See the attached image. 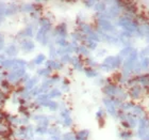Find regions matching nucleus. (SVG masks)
I'll list each match as a JSON object with an SVG mask.
<instances>
[{
	"mask_svg": "<svg viewBox=\"0 0 149 140\" xmlns=\"http://www.w3.org/2000/svg\"><path fill=\"white\" fill-rule=\"evenodd\" d=\"M26 73H27V69H20V70L10 71V72H8L7 80H8L11 85H15V86H17V85L19 83L20 79L24 77Z\"/></svg>",
	"mask_w": 149,
	"mask_h": 140,
	"instance_id": "nucleus-1",
	"label": "nucleus"
},
{
	"mask_svg": "<svg viewBox=\"0 0 149 140\" xmlns=\"http://www.w3.org/2000/svg\"><path fill=\"white\" fill-rule=\"evenodd\" d=\"M35 33H36V25L31 23V24H28L27 26H25V28H23L19 32L17 33V37L19 40L32 39L33 37H35Z\"/></svg>",
	"mask_w": 149,
	"mask_h": 140,
	"instance_id": "nucleus-2",
	"label": "nucleus"
},
{
	"mask_svg": "<svg viewBox=\"0 0 149 140\" xmlns=\"http://www.w3.org/2000/svg\"><path fill=\"white\" fill-rule=\"evenodd\" d=\"M35 48V44L32 39H23L19 41V49L23 50L25 54L32 53Z\"/></svg>",
	"mask_w": 149,
	"mask_h": 140,
	"instance_id": "nucleus-3",
	"label": "nucleus"
},
{
	"mask_svg": "<svg viewBox=\"0 0 149 140\" xmlns=\"http://www.w3.org/2000/svg\"><path fill=\"white\" fill-rule=\"evenodd\" d=\"M19 53V46L15 43H10L4 46L3 54L7 58H16Z\"/></svg>",
	"mask_w": 149,
	"mask_h": 140,
	"instance_id": "nucleus-4",
	"label": "nucleus"
},
{
	"mask_svg": "<svg viewBox=\"0 0 149 140\" xmlns=\"http://www.w3.org/2000/svg\"><path fill=\"white\" fill-rule=\"evenodd\" d=\"M40 81V78L37 77V76H31V78L29 79L27 83L24 85V91H31L33 88H35L37 86V83Z\"/></svg>",
	"mask_w": 149,
	"mask_h": 140,
	"instance_id": "nucleus-5",
	"label": "nucleus"
},
{
	"mask_svg": "<svg viewBox=\"0 0 149 140\" xmlns=\"http://www.w3.org/2000/svg\"><path fill=\"white\" fill-rule=\"evenodd\" d=\"M19 11V7L16 4H12V5H7V8L4 10V16H13L15 15L17 12Z\"/></svg>",
	"mask_w": 149,
	"mask_h": 140,
	"instance_id": "nucleus-6",
	"label": "nucleus"
},
{
	"mask_svg": "<svg viewBox=\"0 0 149 140\" xmlns=\"http://www.w3.org/2000/svg\"><path fill=\"white\" fill-rule=\"evenodd\" d=\"M34 9H35V4L34 3H24L19 5V12L31 14L34 11Z\"/></svg>",
	"mask_w": 149,
	"mask_h": 140,
	"instance_id": "nucleus-7",
	"label": "nucleus"
},
{
	"mask_svg": "<svg viewBox=\"0 0 149 140\" xmlns=\"http://www.w3.org/2000/svg\"><path fill=\"white\" fill-rule=\"evenodd\" d=\"M45 60H46V56L44 54H38L37 56L33 58V60L31 62L33 63V65L36 66V65H40L42 63H44Z\"/></svg>",
	"mask_w": 149,
	"mask_h": 140,
	"instance_id": "nucleus-8",
	"label": "nucleus"
},
{
	"mask_svg": "<svg viewBox=\"0 0 149 140\" xmlns=\"http://www.w3.org/2000/svg\"><path fill=\"white\" fill-rule=\"evenodd\" d=\"M36 73L37 76H40V77H48L49 75L51 74V70L48 67H40L36 71Z\"/></svg>",
	"mask_w": 149,
	"mask_h": 140,
	"instance_id": "nucleus-9",
	"label": "nucleus"
},
{
	"mask_svg": "<svg viewBox=\"0 0 149 140\" xmlns=\"http://www.w3.org/2000/svg\"><path fill=\"white\" fill-rule=\"evenodd\" d=\"M34 133L35 134H38V135H45L47 133V126H40V125H37L34 127Z\"/></svg>",
	"mask_w": 149,
	"mask_h": 140,
	"instance_id": "nucleus-10",
	"label": "nucleus"
},
{
	"mask_svg": "<svg viewBox=\"0 0 149 140\" xmlns=\"http://www.w3.org/2000/svg\"><path fill=\"white\" fill-rule=\"evenodd\" d=\"M30 78H31V75L28 74V73H26V74H25L24 77H23V78L20 79L19 83H21V85H25V83H27V81H28V80H29V79H30ZM19 83H18L17 86H19Z\"/></svg>",
	"mask_w": 149,
	"mask_h": 140,
	"instance_id": "nucleus-11",
	"label": "nucleus"
},
{
	"mask_svg": "<svg viewBox=\"0 0 149 140\" xmlns=\"http://www.w3.org/2000/svg\"><path fill=\"white\" fill-rule=\"evenodd\" d=\"M0 44H5V39L2 33H0Z\"/></svg>",
	"mask_w": 149,
	"mask_h": 140,
	"instance_id": "nucleus-12",
	"label": "nucleus"
},
{
	"mask_svg": "<svg viewBox=\"0 0 149 140\" xmlns=\"http://www.w3.org/2000/svg\"><path fill=\"white\" fill-rule=\"evenodd\" d=\"M3 120V115H2V113L0 112V123H1V121Z\"/></svg>",
	"mask_w": 149,
	"mask_h": 140,
	"instance_id": "nucleus-13",
	"label": "nucleus"
},
{
	"mask_svg": "<svg viewBox=\"0 0 149 140\" xmlns=\"http://www.w3.org/2000/svg\"><path fill=\"white\" fill-rule=\"evenodd\" d=\"M0 71H2V67H1V66H0Z\"/></svg>",
	"mask_w": 149,
	"mask_h": 140,
	"instance_id": "nucleus-14",
	"label": "nucleus"
}]
</instances>
